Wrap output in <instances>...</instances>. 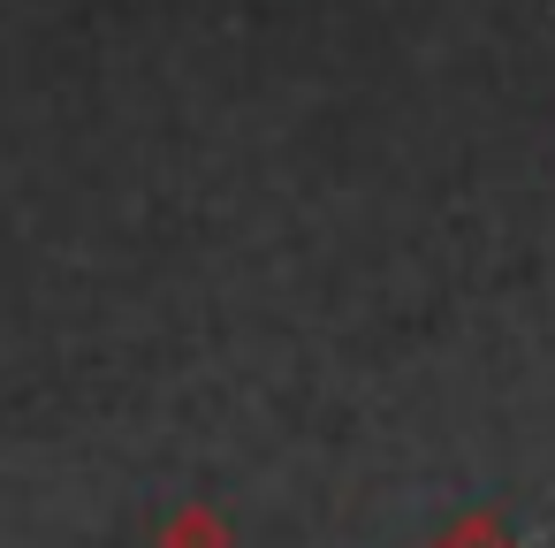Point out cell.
I'll return each instance as SVG.
<instances>
[{
  "label": "cell",
  "mask_w": 555,
  "mask_h": 548,
  "mask_svg": "<svg viewBox=\"0 0 555 548\" xmlns=\"http://www.w3.org/2000/svg\"><path fill=\"white\" fill-rule=\"evenodd\" d=\"M160 548H229V525H221L206 502H191V510H176V518L160 525Z\"/></svg>",
  "instance_id": "obj_1"
},
{
  "label": "cell",
  "mask_w": 555,
  "mask_h": 548,
  "mask_svg": "<svg viewBox=\"0 0 555 548\" xmlns=\"http://www.w3.org/2000/svg\"><path fill=\"white\" fill-rule=\"evenodd\" d=\"M434 548H517V540H509V525H502V518H487V510H479V518H456Z\"/></svg>",
  "instance_id": "obj_2"
}]
</instances>
